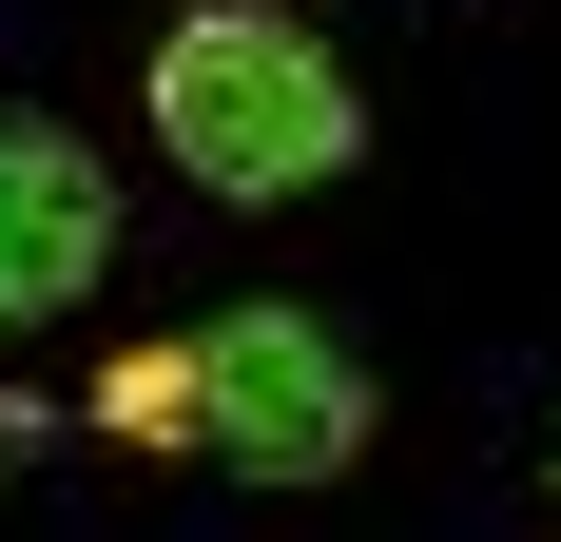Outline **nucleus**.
<instances>
[{"label":"nucleus","mask_w":561,"mask_h":542,"mask_svg":"<svg viewBox=\"0 0 561 542\" xmlns=\"http://www.w3.org/2000/svg\"><path fill=\"white\" fill-rule=\"evenodd\" d=\"M98 427L156 465H214V485H330L368 445V369L330 310H194L98 369Z\"/></svg>","instance_id":"1"},{"label":"nucleus","mask_w":561,"mask_h":542,"mask_svg":"<svg viewBox=\"0 0 561 542\" xmlns=\"http://www.w3.org/2000/svg\"><path fill=\"white\" fill-rule=\"evenodd\" d=\"M156 156L194 194H232V214H272V194H310V174L368 156V98H348V58L290 0H194L156 39Z\"/></svg>","instance_id":"2"},{"label":"nucleus","mask_w":561,"mask_h":542,"mask_svg":"<svg viewBox=\"0 0 561 542\" xmlns=\"http://www.w3.org/2000/svg\"><path fill=\"white\" fill-rule=\"evenodd\" d=\"M98 271H116V174L78 156L58 116L0 98V329H58Z\"/></svg>","instance_id":"3"},{"label":"nucleus","mask_w":561,"mask_h":542,"mask_svg":"<svg viewBox=\"0 0 561 542\" xmlns=\"http://www.w3.org/2000/svg\"><path fill=\"white\" fill-rule=\"evenodd\" d=\"M20 465H39V407H20V387H0V485H20Z\"/></svg>","instance_id":"4"}]
</instances>
